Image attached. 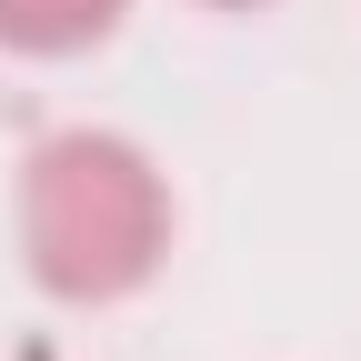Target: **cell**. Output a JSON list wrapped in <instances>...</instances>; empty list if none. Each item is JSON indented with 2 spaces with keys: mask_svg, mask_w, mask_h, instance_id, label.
<instances>
[{
  "mask_svg": "<svg viewBox=\"0 0 361 361\" xmlns=\"http://www.w3.org/2000/svg\"><path fill=\"white\" fill-rule=\"evenodd\" d=\"M20 251L51 301H130L171 261V180L121 130H51L20 171Z\"/></svg>",
  "mask_w": 361,
  "mask_h": 361,
  "instance_id": "cell-1",
  "label": "cell"
},
{
  "mask_svg": "<svg viewBox=\"0 0 361 361\" xmlns=\"http://www.w3.org/2000/svg\"><path fill=\"white\" fill-rule=\"evenodd\" d=\"M130 0H0V51H30V61H71L90 40L121 30Z\"/></svg>",
  "mask_w": 361,
  "mask_h": 361,
  "instance_id": "cell-2",
  "label": "cell"
},
{
  "mask_svg": "<svg viewBox=\"0 0 361 361\" xmlns=\"http://www.w3.org/2000/svg\"><path fill=\"white\" fill-rule=\"evenodd\" d=\"M211 11H261V0H211Z\"/></svg>",
  "mask_w": 361,
  "mask_h": 361,
  "instance_id": "cell-3",
  "label": "cell"
},
{
  "mask_svg": "<svg viewBox=\"0 0 361 361\" xmlns=\"http://www.w3.org/2000/svg\"><path fill=\"white\" fill-rule=\"evenodd\" d=\"M30 361H51V351H30Z\"/></svg>",
  "mask_w": 361,
  "mask_h": 361,
  "instance_id": "cell-4",
  "label": "cell"
}]
</instances>
